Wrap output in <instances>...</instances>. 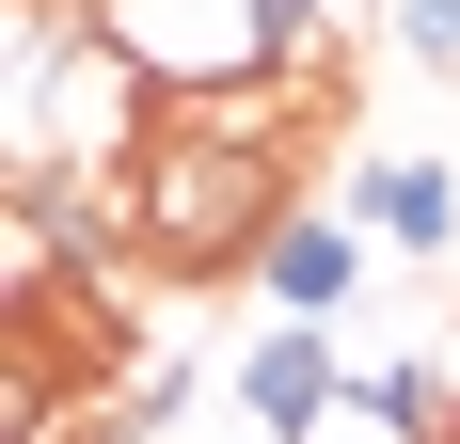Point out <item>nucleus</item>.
Wrapping results in <instances>:
<instances>
[{
	"label": "nucleus",
	"instance_id": "obj_1",
	"mask_svg": "<svg viewBox=\"0 0 460 444\" xmlns=\"http://www.w3.org/2000/svg\"><path fill=\"white\" fill-rule=\"evenodd\" d=\"M286 143H223V128H190V111H159V143L128 159V238L175 286H223V270H270L286 238Z\"/></svg>",
	"mask_w": 460,
	"mask_h": 444
},
{
	"label": "nucleus",
	"instance_id": "obj_2",
	"mask_svg": "<svg viewBox=\"0 0 460 444\" xmlns=\"http://www.w3.org/2000/svg\"><path fill=\"white\" fill-rule=\"evenodd\" d=\"M333 397H349V365H333L318 317H286V333H254V350H238V413H254L270 444H318Z\"/></svg>",
	"mask_w": 460,
	"mask_h": 444
},
{
	"label": "nucleus",
	"instance_id": "obj_3",
	"mask_svg": "<svg viewBox=\"0 0 460 444\" xmlns=\"http://www.w3.org/2000/svg\"><path fill=\"white\" fill-rule=\"evenodd\" d=\"M349 222H381L397 254H445V238H460V175H445V159L366 143V159H349Z\"/></svg>",
	"mask_w": 460,
	"mask_h": 444
},
{
	"label": "nucleus",
	"instance_id": "obj_4",
	"mask_svg": "<svg viewBox=\"0 0 460 444\" xmlns=\"http://www.w3.org/2000/svg\"><path fill=\"white\" fill-rule=\"evenodd\" d=\"M254 286H270L286 317H318V333H333V317H349V286H366V238H349L333 207H302V222L270 238V270H254Z\"/></svg>",
	"mask_w": 460,
	"mask_h": 444
},
{
	"label": "nucleus",
	"instance_id": "obj_5",
	"mask_svg": "<svg viewBox=\"0 0 460 444\" xmlns=\"http://www.w3.org/2000/svg\"><path fill=\"white\" fill-rule=\"evenodd\" d=\"M397 32H413V64H460V0H397Z\"/></svg>",
	"mask_w": 460,
	"mask_h": 444
}]
</instances>
